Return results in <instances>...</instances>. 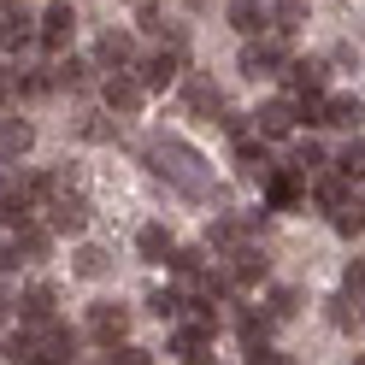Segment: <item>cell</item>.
Returning <instances> with one entry per match:
<instances>
[{"label":"cell","mask_w":365,"mask_h":365,"mask_svg":"<svg viewBox=\"0 0 365 365\" xmlns=\"http://www.w3.org/2000/svg\"><path fill=\"white\" fill-rule=\"evenodd\" d=\"M148 171L165 177L171 189H182L189 200H207L212 195V165L189 142H177V135H153V142H148Z\"/></svg>","instance_id":"1"},{"label":"cell","mask_w":365,"mask_h":365,"mask_svg":"<svg viewBox=\"0 0 365 365\" xmlns=\"http://www.w3.org/2000/svg\"><path fill=\"white\" fill-rule=\"evenodd\" d=\"M283 59H289V36L283 30H259V36H247V48H242V77H277L283 71Z\"/></svg>","instance_id":"2"},{"label":"cell","mask_w":365,"mask_h":365,"mask_svg":"<svg viewBox=\"0 0 365 365\" xmlns=\"http://www.w3.org/2000/svg\"><path fill=\"white\" fill-rule=\"evenodd\" d=\"M182 71H189V48H177V41H159V48L135 65V83L142 88H171Z\"/></svg>","instance_id":"3"},{"label":"cell","mask_w":365,"mask_h":365,"mask_svg":"<svg viewBox=\"0 0 365 365\" xmlns=\"http://www.w3.org/2000/svg\"><path fill=\"white\" fill-rule=\"evenodd\" d=\"M41 212H48V230H53V236H83V230H88V195H83V189L48 195V200H41Z\"/></svg>","instance_id":"4"},{"label":"cell","mask_w":365,"mask_h":365,"mask_svg":"<svg viewBox=\"0 0 365 365\" xmlns=\"http://www.w3.org/2000/svg\"><path fill=\"white\" fill-rule=\"evenodd\" d=\"M48 83H53V95H88L95 88V59H77V53H53L48 65Z\"/></svg>","instance_id":"5"},{"label":"cell","mask_w":365,"mask_h":365,"mask_svg":"<svg viewBox=\"0 0 365 365\" xmlns=\"http://www.w3.org/2000/svg\"><path fill=\"white\" fill-rule=\"evenodd\" d=\"M71 36H77V6L71 0H53V6L36 18V41L48 53H59V48H71Z\"/></svg>","instance_id":"6"},{"label":"cell","mask_w":365,"mask_h":365,"mask_svg":"<svg viewBox=\"0 0 365 365\" xmlns=\"http://www.w3.org/2000/svg\"><path fill=\"white\" fill-rule=\"evenodd\" d=\"M101 95H106V112H118V118H130V112L142 106V95H148V88L135 83V71L124 65V71H106V77H101Z\"/></svg>","instance_id":"7"},{"label":"cell","mask_w":365,"mask_h":365,"mask_svg":"<svg viewBox=\"0 0 365 365\" xmlns=\"http://www.w3.org/2000/svg\"><path fill=\"white\" fill-rule=\"evenodd\" d=\"M12 312H24V324H48V318H59V289L53 283H30L12 294Z\"/></svg>","instance_id":"8"},{"label":"cell","mask_w":365,"mask_h":365,"mask_svg":"<svg viewBox=\"0 0 365 365\" xmlns=\"http://www.w3.org/2000/svg\"><path fill=\"white\" fill-rule=\"evenodd\" d=\"M247 118H254V130L265 135V142H283V135H294V124H301V118H294V101H289V95L265 101L259 112H247Z\"/></svg>","instance_id":"9"},{"label":"cell","mask_w":365,"mask_h":365,"mask_svg":"<svg viewBox=\"0 0 365 365\" xmlns=\"http://www.w3.org/2000/svg\"><path fill=\"white\" fill-rule=\"evenodd\" d=\"M88 336L101 341H118V336H130V307L124 301H95V312H88Z\"/></svg>","instance_id":"10"},{"label":"cell","mask_w":365,"mask_h":365,"mask_svg":"<svg viewBox=\"0 0 365 365\" xmlns=\"http://www.w3.org/2000/svg\"><path fill=\"white\" fill-rule=\"evenodd\" d=\"M354 195H359V182H354V177H341V171H330V177H324V171H312V207H318V212L348 207Z\"/></svg>","instance_id":"11"},{"label":"cell","mask_w":365,"mask_h":365,"mask_svg":"<svg viewBox=\"0 0 365 365\" xmlns=\"http://www.w3.org/2000/svg\"><path fill=\"white\" fill-rule=\"evenodd\" d=\"M124 65H135V36L130 30H106L95 41V71H124Z\"/></svg>","instance_id":"12"},{"label":"cell","mask_w":365,"mask_h":365,"mask_svg":"<svg viewBox=\"0 0 365 365\" xmlns=\"http://www.w3.org/2000/svg\"><path fill=\"white\" fill-rule=\"evenodd\" d=\"M259 189H265V200H271V212H294V207L307 200V177H294V171H271Z\"/></svg>","instance_id":"13"},{"label":"cell","mask_w":365,"mask_h":365,"mask_svg":"<svg viewBox=\"0 0 365 365\" xmlns=\"http://www.w3.org/2000/svg\"><path fill=\"white\" fill-rule=\"evenodd\" d=\"M236 171L247 177V182H265L271 171V153H265V135H236Z\"/></svg>","instance_id":"14"},{"label":"cell","mask_w":365,"mask_h":365,"mask_svg":"<svg viewBox=\"0 0 365 365\" xmlns=\"http://www.w3.org/2000/svg\"><path fill=\"white\" fill-rule=\"evenodd\" d=\"M12 242H18V259H24V265H41V259H48L53 254V230H48V224H18V230H12Z\"/></svg>","instance_id":"15"},{"label":"cell","mask_w":365,"mask_h":365,"mask_svg":"<svg viewBox=\"0 0 365 365\" xmlns=\"http://www.w3.org/2000/svg\"><path fill=\"white\" fill-rule=\"evenodd\" d=\"M224 24H230L242 41H247V36H259V30H271L265 0H230V6H224Z\"/></svg>","instance_id":"16"},{"label":"cell","mask_w":365,"mask_h":365,"mask_svg":"<svg viewBox=\"0 0 365 365\" xmlns=\"http://www.w3.org/2000/svg\"><path fill=\"white\" fill-rule=\"evenodd\" d=\"M283 83H289V95H307V88H324V59H283V71H277Z\"/></svg>","instance_id":"17"},{"label":"cell","mask_w":365,"mask_h":365,"mask_svg":"<svg viewBox=\"0 0 365 365\" xmlns=\"http://www.w3.org/2000/svg\"><path fill=\"white\" fill-rule=\"evenodd\" d=\"M171 354H177V359H189V365H200V359H212V330L177 324V330H171Z\"/></svg>","instance_id":"18"},{"label":"cell","mask_w":365,"mask_h":365,"mask_svg":"<svg viewBox=\"0 0 365 365\" xmlns=\"http://www.w3.org/2000/svg\"><path fill=\"white\" fill-rule=\"evenodd\" d=\"M36 148V124L24 118H0V159H24Z\"/></svg>","instance_id":"19"},{"label":"cell","mask_w":365,"mask_h":365,"mask_svg":"<svg viewBox=\"0 0 365 365\" xmlns=\"http://www.w3.org/2000/svg\"><path fill=\"white\" fill-rule=\"evenodd\" d=\"M359 118H365V101H359V95H324V124L359 130Z\"/></svg>","instance_id":"20"},{"label":"cell","mask_w":365,"mask_h":365,"mask_svg":"<svg viewBox=\"0 0 365 365\" xmlns=\"http://www.w3.org/2000/svg\"><path fill=\"white\" fill-rule=\"evenodd\" d=\"M135 254H142L148 265H165V254H171V230H165V224H142V230H135Z\"/></svg>","instance_id":"21"},{"label":"cell","mask_w":365,"mask_h":365,"mask_svg":"<svg viewBox=\"0 0 365 365\" xmlns=\"http://www.w3.org/2000/svg\"><path fill=\"white\" fill-rule=\"evenodd\" d=\"M265 18H271V30L294 36V30L307 24V0H265Z\"/></svg>","instance_id":"22"},{"label":"cell","mask_w":365,"mask_h":365,"mask_svg":"<svg viewBox=\"0 0 365 365\" xmlns=\"http://www.w3.org/2000/svg\"><path fill=\"white\" fill-rule=\"evenodd\" d=\"M271 330H277V318H271V312H254V307H247V312L236 318L242 348H259V341H271Z\"/></svg>","instance_id":"23"},{"label":"cell","mask_w":365,"mask_h":365,"mask_svg":"<svg viewBox=\"0 0 365 365\" xmlns=\"http://www.w3.org/2000/svg\"><path fill=\"white\" fill-rule=\"evenodd\" d=\"M177 83H182V101H189L195 112H218V106H224V95H218V88H212L207 77H189V71H182Z\"/></svg>","instance_id":"24"},{"label":"cell","mask_w":365,"mask_h":365,"mask_svg":"<svg viewBox=\"0 0 365 365\" xmlns=\"http://www.w3.org/2000/svg\"><path fill=\"white\" fill-rule=\"evenodd\" d=\"M330 159H324V148L318 142H294V153H289V165L283 171H294V177H312V171H324Z\"/></svg>","instance_id":"25"},{"label":"cell","mask_w":365,"mask_h":365,"mask_svg":"<svg viewBox=\"0 0 365 365\" xmlns=\"http://www.w3.org/2000/svg\"><path fill=\"white\" fill-rule=\"evenodd\" d=\"M71 265H77V277H106V271H112V254L88 242V247H77V254H71Z\"/></svg>","instance_id":"26"},{"label":"cell","mask_w":365,"mask_h":365,"mask_svg":"<svg viewBox=\"0 0 365 365\" xmlns=\"http://www.w3.org/2000/svg\"><path fill=\"white\" fill-rule=\"evenodd\" d=\"M330 224H336V236H348V242H359V230H365V212H359V195L348 200V207H336V212H330Z\"/></svg>","instance_id":"27"},{"label":"cell","mask_w":365,"mask_h":365,"mask_svg":"<svg viewBox=\"0 0 365 365\" xmlns=\"http://www.w3.org/2000/svg\"><path fill=\"white\" fill-rule=\"evenodd\" d=\"M330 318H336V330H354V336H359V294L341 289L336 301H330Z\"/></svg>","instance_id":"28"},{"label":"cell","mask_w":365,"mask_h":365,"mask_svg":"<svg viewBox=\"0 0 365 365\" xmlns=\"http://www.w3.org/2000/svg\"><path fill=\"white\" fill-rule=\"evenodd\" d=\"M148 312L159 318V324H171V318L182 312V289H153L148 294Z\"/></svg>","instance_id":"29"},{"label":"cell","mask_w":365,"mask_h":365,"mask_svg":"<svg viewBox=\"0 0 365 365\" xmlns=\"http://www.w3.org/2000/svg\"><path fill=\"white\" fill-rule=\"evenodd\" d=\"M336 171H341V177H354V182L365 177V142H359V130H354V142L336 153Z\"/></svg>","instance_id":"30"},{"label":"cell","mask_w":365,"mask_h":365,"mask_svg":"<svg viewBox=\"0 0 365 365\" xmlns=\"http://www.w3.org/2000/svg\"><path fill=\"white\" fill-rule=\"evenodd\" d=\"M77 130L88 135V142H112V135H118V124H112V118H106V112H88V118H83Z\"/></svg>","instance_id":"31"},{"label":"cell","mask_w":365,"mask_h":365,"mask_svg":"<svg viewBox=\"0 0 365 365\" xmlns=\"http://www.w3.org/2000/svg\"><path fill=\"white\" fill-rule=\"evenodd\" d=\"M165 24H171V18L159 12V6H148V0H142V12H135V30H142V36H165Z\"/></svg>","instance_id":"32"},{"label":"cell","mask_w":365,"mask_h":365,"mask_svg":"<svg viewBox=\"0 0 365 365\" xmlns=\"http://www.w3.org/2000/svg\"><path fill=\"white\" fill-rule=\"evenodd\" d=\"M301 312V289H271V318H294Z\"/></svg>","instance_id":"33"},{"label":"cell","mask_w":365,"mask_h":365,"mask_svg":"<svg viewBox=\"0 0 365 365\" xmlns=\"http://www.w3.org/2000/svg\"><path fill=\"white\" fill-rule=\"evenodd\" d=\"M12 271H24V259H18V242H12V230H0V277H12Z\"/></svg>","instance_id":"34"},{"label":"cell","mask_w":365,"mask_h":365,"mask_svg":"<svg viewBox=\"0 0 365 365\" xmlns=\"http://www.w3.org/2000/svg\"><path fill=\"white\" fill-rule=\"evenodd\" d=\"M341 289H348V294H365V259H348V271H341Z\"/></svg>","instance_id":"35"},{"label":"cell","mask_w":365,"mask_h":365,"mask_svg":"<svg viewBox=\"0 0 365 365\" xmlns=\"http://www.w3.org/2000/svg\"><path fill=\"white\" fill-rule=\"evenodd\" d=\"M218 124L230 130V135H247V112H236V106H218Z\"/></svg>","instance_id":"36"},{"label":"cell","mask_w":365,"mask_h":365,"mask_svg":"<svg viewBox=\"0 0 365 365\" xmlns=\"http://www.w3.org/2000/svg\"><path fill=\"white\" fill-rule=\"evenodd\" d=\"M12 318V289H6V277H0V324Z\"/></svg>","instance_id":"37"}]
</instances>
